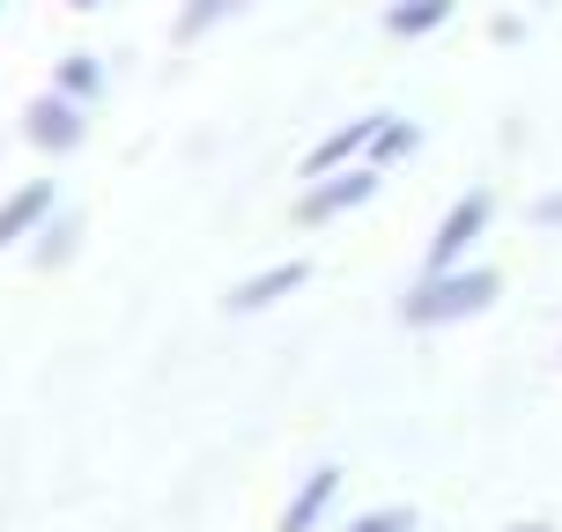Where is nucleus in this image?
<instances>
[{
    "mask_svg": "<svg viewBox=\"0 0 562 532\" xmlns=\"http://www.w3.org/2000/svg\"><path fill=\"white\" fill-rule=\"evenodd\" d=\"M59 207V185L53 178H23V185H8L0 193V252H15V245H30L37 229H45V215Z\"/></svg>",
    "mask_w": 562,
    "mask_h": 532,
    "instance_id": "nucleus-6",
    "label": "nucleus"
},
{
    "mask_svg": "<svg viewBox=\"0 0 562 532\" xmlns=\"http://www.w3.org/2000/svg\"><path fill=\"white\" fill-rule=\"evenodd\" d=\"M504 532H548V525H540V518H518V525H504Z\"/></svg>",
    "mask_w": 562,
    "mask_h": 532,
    "instance_id": "nucleus-17",
    "label": "nucleus"
},
{
    "mask_svg": "<svg viewBox=\"0 0 562 532\" xmlns=\"http://www.w3.org/2000/svg\"><path fill=\"white\" fill-rule=\"evenodd\" d=\"M59 8H75V15H89V8H104V0H59Z\"/></svg>",
    "mask_w": 562,
    "mask_h": 532,
    "instance_id": "nucleus-18",
    "label": "nucleus"
},
{
    "mask_svg": "<svg viewBox=\"0 0 562 532\" xmlns=\"http://www.w3.org/2000/svg\"><path fill=\"white\" fill-rule=\"evenodd\" d=\"M488 30H496V45H518V37H526V15H496Z\"/></svg>",
    "mask_w": 562,
    "mask_h": 532,
    "instance_id": "nucleus-16",
    "label": "nucleus"
},
{
    "mask_svg": "<svg viewBox=\"0 0 562 532\" xmlns=\"http://www.w3.org/2000/svg\"><path fill=\"white\" fill-rule=\"evenodd\" d=\"M533 8H548V0H533Z\"/></svg>",
    "mask_w": 562,
    "mask_h": 532,
    "instance_id": "nucleus-19",
    "label": "nucleus"
},
{
    "mask_svg": "<svg viewBox=\"0 0 562 532\" xmlns=\"http://www.w3.org/2000/svg\"><path fill=\"white\" fill-rule=\"evenodd\" d=\"M340 532H415V510H407V503H385V510H363V518H348Z\"/></svg>",
    "mask_w": 562,
    "mask_h": 532,
    "instance_id": "nucleus-14",
    "label": "nucleus"
},
{
    "mask_svg": "<svg viewBox=\"0 0 562 532\" xmlns=\"http://www.w3.org/2000/svg\"><path fill=\"white\" fill-rule=\"evenodd\" d=\"M533 223H540V229H562V193H540V200H533Z\"/></svg>",
    "mask_w": 562,
    "mask_h": 532,
    "instance_id": "nucleus-15",
    "label": "nucleus"
},
{
    "mask_svg": "<svg viewBox=\"0 0 562 532\" xmlns=\"http://www.w3.org/2000/svg\"><path fill=\"white\" fill-rule=\"evenodd\" d=\"M245 8H252V0H245Z\"/></svg>",
    "mask_w": 562,
    "mask_h": 532,
    "instance_id": "nucleus-20",
    "label": "nucleus"
},
{
    "mask_svg": "<svg viewBox=\"0 0 562 532\" xmlns=\"http://www.w3.org/2000/svg\"><path fill=\"white\" fill-rule=\"evenodd\" d=\"M451 15H459V0H393V8H385V37L415 45V37H437Z\"/></svg>",
    "mask_w": 562,
    "mask_h": 532,
    "instance_id": "nucleus-11",
    "label": "nucleus"
},
{
    "mask_svg": "<svg viewBox=\"0 0 562 532\" xmlns=\"http://www.w3.org/2000/svg\"><path fill=\"white\" fill-rule=\"evenodd\" d=\"M15 134H23L37 156H53V163H59V156H75V148L89 140V104L59 97V89H37V97L23 104V118H15Z\"/></svg>",
    "mask_w": 562,
    "mask_h": 532,
    "instance_id": "nucleus-3",
    "label": "nucleus"
},
{
    "mask_svg": "<svg viewBox=\"0 0 562 532\" xmlns=\"http://www.w3.org/2000/svg\"><path fill=\"white\" fill-rule=\"evenodd\" d=\"M296 288H311V259H274V267H259V274L237 281L223 296V310L229 318H259V310H274L281 296H296Z\"/></svg>",
    "mask_w": 562,
    "mask_h": 532,
    "instance_id": "nucleus-5",
    "label": "nucleus"
},
{
    "mask_svg": "<svg viewBox=\"0 0 562 532\" xmlns=\"http://www.w3.org/2000/svg\"><path fill=\"white\" fill-rule=\"evenodd\" d=\"M407 156H422V126H415V118H400V112H385V118H378V134H370V156H363V163L400 170Z\"/></svg>",
    "mask_w": 562,
    "mask_h": 532,
    "instance_id": "nucleus-12",
    "label": "nucleus"
},
{
    "mask_svg": "<svg viewBox=\"0 0 562 532\" xmlns=\"http://www.w3.org/2000/svg\"><path fill=\"white\" fill-rule=\"evenodd\" d=\"M334 503H340V466H311V474L296 480V496L281 503V525L274 532H318Z\"/></svg>",
    "mask_w": 562,
    "mask_h": 532,
    "instance_id": "nucleus-7",
    "label": "nucleus"
},
{
    "mask_svg": "<svg viewBox=\"0 0 562 532\" xmlns=\"http://www.w3.org/2000/svg\"><path fill=\"white\" fill-rule=\"evenodd\" d=\"M229 15H245V0H178V15H170V45H200L215 23Z\"/></svg>",
    "mask_w": 562,
    "mask_h": 532,
    "instance_id": "nucleus-13",
    "label": "nucleus"
},
{
    "mask_svg": "<svg viewBox=\"0 0 562 532\" xmlns=\"http://www.w3.org/2000/svg\"><path fill=\"white\" fill-rule=\"evenodd\" d=\"M488 223H496V193H488V185L459 193V200L445 207L437 237H429V267H422V274H437V267H467V252L488 237Z\"/></svg>",
    "mask_w": 562,
    "mask_h": 532,
    "instance_id": "nucleus-4",
    "label": "nucleus"
},
{
    "mask_svg": "<svg viewBox=\"0 0 562 532\" xmlns=\"http://www.w3.org/2000/svg\"><path fill=\"white\" fill-rule=\"evenodd\" d=\"M0 8H8V0H0Z\"/></svg>",
    "mask_w": 562,
    "mask_h": 532,
    "instance_id": "nucleus-21",
    "label": "nucleus"
},
{
    "mask_svg": "<svg viewBox=\"0 0 562 532\" xmlns=\"http://www.w3.org/2000/svg\"><path fill=\"white\" fill-rule=\"evenodd\" d=\"M378 118H385V112H363V118H348V126H334V134H326V140L304 156V178H326V170H340V163H363V156H370V134H378Z\"/></svg>",
    "mask_w": 562,
    "mask_h": 532,
    "instance_id": "nucleus-8",
    "label": "nucleus"
},
{
    "mask_svg": "<svg viewBox=\"0 0 562 532\" xmlns=\"http://www.w3.org/2000/svg\"><path fill=\"white\" fill-rule=\"evenodd\" d=\"M504 296V274L496 267H437V274H422L415 288H407V304H400V318L407 326H459V318H481V310Z\"/></svg>",
    "mask_w": 562,
    "mask_h": 532,
    "instance_id": "nucleus-1",
    "label": "nucleus"
},
{
    "mask_svg": "<svg viewBox=\"0 0 562 532\" xmlns=\"http://www.w3.org/2000/svg\"><path fill=\"white\" fill-rule=\"evenodd\" d=\"M82 237H89V223H82V215L53 207V215H45V229L30 237V267H37V274H59V267H75Z\"/></svg>",
    "mask_w": 562,
    "mask_h": 532,
    "instance_id": "nucleus-9",
    "label": "nucleus"
},
{
    "mask_svg": "<svg viewBox=\"0 0 562 532\" xmlns=\"http://www.w3.org/2000/svg\"><path fill=\"white\" fill-rule=\"evenodd\" d=\"M53 89L97 112V104H104V89H112V59H97V53H59V59H53Z\"/></svg>",
    "mask_w": 562,
    "mask_h": 532,
    "instance_id": "nucleus-10",
    "label": "nucleus"
},
{
    "mask_svg": "<svg viewBox=\"0 0 562 532\" xmlns=\"http://www.w3.org/2000/svg\"><path fill=\"white\" fill-rule=\"evenodd\" d=\"M378 185H385V170H378V163H340V170L311 178L304 193H296V223H304V229H326V223H340V215L370 207V200H378Z\"/></svg>",
    "mask_w": 562,
    "mask_h": 532,
    "instance_id": "nucleus-2",
    "label": "nucleus"
}]
</instances>
